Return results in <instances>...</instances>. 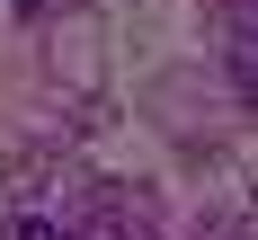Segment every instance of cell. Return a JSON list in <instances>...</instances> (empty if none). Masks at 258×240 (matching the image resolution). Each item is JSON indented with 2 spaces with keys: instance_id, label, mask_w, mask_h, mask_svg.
I'll use <instances>...</instances> for the list:
<instances>
[{
  "instance_id": "1",
  "label": "cell",
  "mask_w": 258,
  "mask_h": 240,
  "mask_svg": "<svg viewBox=\"0 0 258 240\" xmlns=\"http://www.w3.org/2000/svg\"><path fill=\"white\" fill-rule=\"evenodd\" d=\"M72 240H152V222H143L134 205H98V213H89Z\"/></svg>"
},
{
  "instance_id": "2",
  "label": "cell",
  "mask_w": 258,
  "mask_h": 240,
  "mask_svg": "<svg viewBox=\"0 0 258 240\" xmlns=\"http://www.w3.org/2000/svg\"><path fill=\"white\" fill-rule=\"evenodd\" d=\"M223 62H232V89H240V98L258 107V27H240V36H232V53H223Z\"/></svg>"
},
{
  "instance_id": "3",
  "label": "cell",
  "mask_w": 258,
  "mask_h": 240,
  "mask_svg": "<svg viewBox=\"0 0 258 240\" xmlns=\"http://www.w3.org/2000/svg\"><path fill=\"white\" fill-rule=\"evenodd\" d=\"M9 240H62V231H53L45 213H27V222H18V231H9Z\"/></svg>"
},
{
  "instance_id": "4",
  "label": "cell",
  "mask_w": 258,
  "mask_h": 240,
  "mask_svg": "<svg viewBox=\"0 0 258 240\" xmlns=\"http://www.w3.org/2000/svg\"><path fill=\"white\" fill-rule=\"evenodd\" d=\"M18 9H45V0H18Z\"/></svg>"
}]
</instances>
